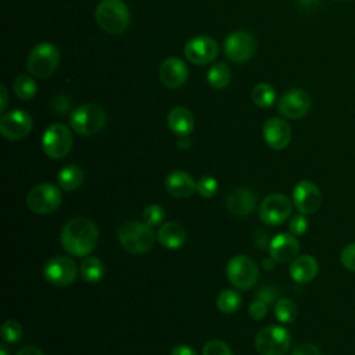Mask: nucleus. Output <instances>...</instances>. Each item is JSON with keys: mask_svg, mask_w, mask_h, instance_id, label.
<instances>
[{"mask_svg": "<svg viewBox=\"0 0 355 355\" xmlns=\"http://www.w3.org/2000/svg\"><path fill=\"white\" fill-rule=\"evenodd\" d=\"M98 229L93 220L78 216L68 220L61 230V245L73 257H86L97 245Z\"/></svg>", "mask_w": 355, "mask_h": 355, "instance_id": "nucleus-1", "label": "nucleus"}, {"mask_svg": "<svg viewBox=\"0 0 355 355\" xmlns=\"http://www.w3.org/2000/svg\"><path fill=\"white\" fill-rule=\"evenodd\" d=\"M118 240L121 245L130 254H144L151 250L155 234L146 222H125L118 229Z\"/></svg>", "mask_w": 355, "mask_h": 355, "instance_id": "nucleus-2", "label": "nucleus"}, {"mask_svg": "<svg viewBox=\"0 0 355 355\" xmlns=\"http://www.w3.org/2000/svg\"><path fill=\"white\" fill-rule=\"evenodd\" d=\"M96 22L107 33L119 35L128 26L130 14L122 0H101L96 8Z\"/></svg>", "mask_w": 355, "mask_h": 355, "instance_id": "nucleus-3", "label": "nucleus"}, {"mask_svg": "<svg viewBox=\"0 0 355 355\" xmlns=\"http://www.w3.org/2000/svg\"><path fill=\"white\" fill-rule=\"evenodd\" d=\"M58 62V49L50 42H42L31 50L26 61V69L32 76L44 79L55 72Z\"/></svg>", "mask_w": 355, "mask_h": 355, "instance_id": "nucleus-4", "label": "nucleus"}, {"mask_svg": "<svg viewBox=\"0 0 355 355\" xmlns=\"http://www.w3.org/2000/svg\"><path fill=\"white\" fill-rule=\"evenodd\" d=\"M69 125L82 136H93L104 128L105 112L97 104H83L72 111Z\"/></svg>", "mask_w": 355, "mask_h": 355, "instance_id": "nucleus-5", "label": "nucleus"}, {"mask_svg": "<svg viewBox=\"0 0 355 355\" xmlns=\"http://www.w3.org/2000/svg\"><path fill=\"white\" fill-rule=\"evenodd\" d=\"M254 344L259 355H284L291 344V337L283 326H268L257 333Z\"/></svg>", "mask_w": 355, "mask_h": 355, "instance_id": "nucleus-6", "label": "nucleus"}, {"mask_svg": "<svg viewBox=\"0 0 355 355\" xmlns=\"http://www.w3.org/2000/svg\"><path fill=\"white\" fill-rule=\"evenodd\" d=\"M227 279L239 290L254 287L259 277L257 262L248 255H236L227 263Z\"/></svg>", "mask_w": 355, "mask_h": 355, "instance_id": "nucleus-7", "label": "nucleus"}, {"mask_svg": "<svg viewBox=\"0 0 355 355\" xmlns=\"http://www.w3.org/2000/svg\"><path fill=\"white\" fill-rule=\"evenodd\" d=\"M61 193L51 183H40L33 186L26 196L28 208L39 215L54 212L61 204Z\"/></svg>", "mask_w": 355, "mask_h": 355, "instance_id": "nucleus-8", "label": "nucleus"}, {"mask_svg": "<svg viewBox=\"0 0 355 355\" xmlns=\"http://www.w3.org/2000/svg\"><path fill=\"white\" fill-rule=\"evenodd\" d=\"M42 147L44 154L51 159L64 158L72 147V133L62 123L50 125L42 136Z\"/></svg>", "mask_w": 355, "mask_h": 355, "instance_id": "nucleus-9", "label": "nucleus"}, {"mask_svg": "<svg viewBox=\"0 0 355 355\" xmlns=\"http://www.w3.org/2000/svg\"><path fill=\"white\" fill-rule=\"evenodd\" d=\"M293 211V202L282 193H273L265 197L259 205V218L268 226H276L288 219Z\"/></svg>", "mask_w": 355, "mask_h": 355, "instance_id": "nucleus-10", "label": "nucleus"}, {"mask_svg": "<svg viewBox=\"0 0 355 355\" xmlns=\"http://www.w3.org/2000/svg\"><path fill=\"white\" fill-rule=\"evenodd\" d=\"M312 105L308 92L300 87H294L283 93L277 101L279 112L288 119H300L305 116Z\"/></svg>", "mask_w": 355, "mask_h": 355, "instance_id": "nucleus-11", "label": "nucleus"}, {"mask_svg": "<svg viewBox=\"0 0 355 355\" xmlns=\"http://www.w3.org/2000/svg\"><path fill=\"white\" fill-rule=\"evenodd\" d=\"M43 276L47 283L58 287L69 286L78 276L76 263L67 257H55L47 261L43 268Z\"/></svg>", "mask_w": 355, "mask_h": 355, "instance_id": "nucleus-12", "label": "nucleus"}, {"mask_svg": "<svg viewBox=\"0 0 355 355\" xmlns=\"http://www.w3.org/2000/svg\"><path fill=\"white\" fill-rule=\"evenodd\" d=\"M255 39L245 31H236L230 33L225 40V55L232 62H244L250 60L255 53Z\"/></svg>", "mask_w": 355, "mask_h": 355, "instance_id": "nucleus-13", "label": "nucleus"}, {"mask_svg": "<svg viewBox=\"0 0 355 355\" xmlns=\"http://www.w3.org/2000/svg\"><path fill=\"white\" fill-rule=\"evenodd\" d=\"M219 53V46L215 39L207 35H200L190 39L184 46L186 58L197 65L209 64L216 58Z\"/></svg>", "mask_w": 355, "mask_h": 355, "instance_id": "nucleus-14", "label": "nucleus"}, {"mask_svg": "<svg viewBox=\"0 0 355 355\" xmlns=\"http://www.w3.org/2000/svg\"><path fill=\"white\" fill-rule=\"evenodd\" d=\"M32 126L31 115L22 110L7 112L0 119V132L7 140H22L31 133Z\"/></svg>", "mask_w": 355, "mask_h": 355, "instance_id": "nucleus-15", "label": "nucleus"}, {"mask_svg": "<svg viewBox=\"0 0 355 355\" xmlns=\"http://www.w3.org/2000/svg\"><path fill=\"white\" fill-rule=\"evenodd\" d=\"M293 202L301 214L309 215L316 212L322 204L319 187L311 180L298 182L293 190Z\"/></svg>", "mask_w": 355, "mask_h": 355, "instance_id": "nucleus-16", "label": "nucleus"}, {"mask_svg": "<svg viewBox=\"0 0 355 355\" xmlns=\"http://www.w3.org/2000/svg\"><path fill=\"white\" fill-rule=\"evenodd\" d=\"M265 143L273 150H283L291 140L290 125L282 118H269L262 128Z\"/></svg>", "mask_w": 355, "mask_h": 355, "instance_id": "nucleus-17", "label": "nucleus"}, {"mask_svg": "<svg viewBox=\"0 0 355 355\" xmlns=\"http://www.w3.org/2000/svg\"><path fill=\"white\" fill-rule=\"evenodd\" d=\"M300 251V241L291 233H279L269 243V254L276 262L293 261Z\"/></svg>", "mask_w": 355, "mask_h": 355, "instance_id": "nucleus-18", "label": "nucleus"}, {"mask_svg": "<svg viewBox=\"0 0 355 355\" xmlns=\"http://www.w3.org/2000/svg\"><path fill=\"white\" fill-rule=\"evenodd\" d=\"M189 71L186 64L178 57H168L159 67L161 82L169 89H178L187 80Z\"/></svg>", "mask_w": 355, "mask_h": 355, "instance_id": "nucleus-19", "label": "nucleus"}, {"mask_svg": "<svg viewBox=\"0 0 355 355\" xmlns=\"http://www.w3.org/2000/svg\"><path fill=\"white\" fill-rule=\"evenodd\" d=\"M255 204L257 197L247 187H239L233 190L232 193H229L226 198V207L229 212L239 218L248 216L250 214H252V211L255 209Z\"/></svg>", "mask_w": 355, "mask_h": 355, "instance_id": "nucleus-20", "label": "nucleus"}, {"mask_svg": "<svg viewBox=\"0 0 355 355\" xmlns=\"http://www.w3.org/2000/svg\"><path fill=\"white\" fill-rule=\"evenodd\" d=\"M166 191L176 198H187L197 191V182L184 171H173L165 179Z\"/></svg>", "mask_w": 355, "mask_h": 355, "instance_id": "nucleus-21", "label": "nucleus"}, {"mask_svg": "<svg viewBox=\"0 0 355 355\" xmlns=\"http://www.w3.org/2000/svg\"><path fill=\"white\" fill-rule=\"evenodd\" d=\"M166 122H168L169 129L179 137L189 136L194 129L193 114L190 112V110H187L186 107H182V105L173 107L169 111V114L166 116Z\"/></svg>", "mask_w": 355, "mask_h": 355, "instance_id": "nucleus-22", "label": "nucleus"}, {"mask_svg": "<svg viewBox=\"0 0 355 355\" xmlns=\"http://www.w3.org/2000/svg\"><path fill=\"white\" fill-rule=\"evenodd\" d=\"M319 265L312 255H300L291 261L290 276L297 283H308L318 275Z\"/></svg>", "mask_w": 355, "mask_h": 355, "instance_id": "nucleus-23", "label": "nucleus"}, {"mask_svg": "<svg viewBox=\"0 0 355 355\" xmlns=\"http://www.w3.org/2000/svg\"><path fill=\"white\" fill-rule=\"evenodd\" d=\"M186 230L178 222H166L164 223L157 233L158 241L168 250H178L186 241Z\"/></svg>", "mask_w": 355, "mask_h": 355, "instance_id": "nucleus-24", "label": "nucleus"}, {"mask_svg": "<svg viewBox=\"0 0 355 355\" xmlns=\"http://www.w3.org/2000/svg\"><path fill=\"white\" fill-rule=\"evenodd\" d=\"M83 182V171L78 165H67L57 175V183L67 191L76 190Z\"/></svg>", "mask_w": 355, "mask_h": 355, "instance_id": "nucleus-25", "label": "nucleus"}, {"mask_svg": "<svg viewBox=\"0 0 355 355\" xmlns=\"http://www.w3.org/2000/svg\"><path fill=\"white\" fill-rule=\"evenodd\" d=\"M80 275L87 283H98L104 276V265L96 257H87L80 263Z\"/></svg>", "mask_w": 355, "mask_h": 355, "instance_id": "nucleus-26", "label": "nucleus"}, {"mask_svg": "<svg viewBox=\"0 0 355 355\" xmlns=\"http://www.w3.org/2000/svg\"><path fill=\"white\" fill-rule=\"evenodd\" d=\"M230 78H232L230 69L223 62H218L212 65L207 72V80L209 86L216 90H222L227 87V85L230 83Z\"/></svg>", "mask_w": 355, "mask_h": 355, "instance_id": "nucleus-27", "label": "nucleus"}, {"mask_svg": "<svg viewBox=\"0 0 355 355\" xmlns=\"http://www.w3.org/2000/svg\"><path fill=\"white\" fill-rule=\"evenodd\" d=\"M14 92L18 98L29 101L36 96V82L32 76L21 73L14 80Z\"/></svg>", "mask_w": 355, "mask_h": 355, "instance_id": "nucleus-28", "label": "nucleus"}, {"mask_svg": "<svg viewBox=\"0 0 355 355\" xmlns=\"http://www.w3.org/2000/svg\"><path fill=\"white\" fill-rule=\"evenodd\" d=\"M251 98L252 101L261 107V108H268L270 107L275 100H276V92L273 89L272 85L269 83H258L257 86H254L252 93H251Z\"/></svg>", "mask_w": 355, "mask_h": 355, "instance_id": "nucleus-29", "label": "nucleus"}, {"mask_svg": "<svg viewBox=\"0 0 355 355\" xmlns=\"http://www.w3.org/2000/svg\"><path fill=\"white\" fill-rule=\"evenodd\" d=\"M275 316L279 322L282 323H291L295 320L298 309L297 305L293 300L290 298H280L277 300V302L275 304Z\"/></svg>", "mask_w": 355, "mask_h": 355, "instance_id": "nucleus-30", "label": "nucleus"}, {"mask_svg": "<svg viewBox=\"0 0 355 355\" xmlns=\"http://www.w3.org/2000/svg\"><path fill=\"white\" fill-rule=\"evenodd\" d=\"M218 309L223 313H233L241 305V297L237 291L233 290H223L219 293L216 298Z\"/></svg>", "mask_w": 355, "mask_h": 355, "instance_id": "nucleus-31", "label": "nucleus"}, {"mask_svg": "<svg viewBox=\"0 0 355 355\" xmlns=\"http://www.w3.org/2000/svg\"><path fill=\"white\" fill-rule=\"evenodd\" d=\"M164 216L165 211L158 204H150L143 209V220L151 227L159 225L164 220Z\"/></svg>", "mask_w": 355, "mask_h": 355, "instance_id": "nucleus-32", "label": "nucleus"}, {"mask_svg": "<svg viewBox=\"0 0 355 355\" xmlns=\"http://www.w3.org/2000/svg\"><path fill=\"white\" fill-rule=\"evenodd\" d=\"M22 336V327L15 320H6L1 326V337L6 343H17Z\"/></svg>", "mask_w": 355, "mask_h": 355, "instance_id": "nucleus-33", "label": "nucleus"}, {"mask_svg": "<svg viewBox=\"0 0 355 355\" xmlns=\"http://www.w3.org/2000/svg\"><path fill=\"white\" fill-rule=\"evenodd\" d=\"M197 191L204 198H211L218 191V182L212 176H202L197 182Z\"/></svg>", "mask_w": 355, "mask_h": 355, "instance_id": "nucleus-34", "label": "nucleus"}, {"mask_svg": "<svg viewBox=\"0 0 355 355\" xmlns=\"http://www.w3.org/2000/svg\"><path fill=\"white\" fill-rule=\"evenodd\" d=\"M308 226H309V222H308L305 214L300 212L298 215H294L290 218L288 229H290V233L294 234L295 237L302 236L308 230Z\"/></svg>", "mask_w": 355, "mask_h": 355, "instance_id": "nucleus-35", "label": "nucleus"}, {"mask_svg": "<svg viewBox=\"0 0 355 355\" xmlns=\"http://www.w3.org/2000/svg\"><path fill=\"white\" fill-rule=\"evenodd\" d=\"M202 355H233L226 343L220 340H211L202 348Z\"/></svg>", "mask_w": 355, "mask_h": 355, "instance_id": "nucleus-36", "label": "nucleus"}, {"mask_svg": "<svg viewBox=\"0 0 355 355\" xmlns=\"http://www.w3.org/2000/svg\"><path fill=\"white\" fill-rule=\"evenodd\" d=\"M340 261L347 270L355 272V243H349L341 250Z\"/></svg>", "mask_w": 355, "mask_h": 355, "instance_id": "nucleus-37", "label": "nucleus"}, {"mask_svg": "<svg viewBox=\"0 0 355 355\" xmlns=\"http://www.w3.org/2000/svg\"><path fill=\"white\" fill-rule=\"evenodd\" d=\"M266 312H268V302H265V301L261 300V298H257L255 301H252L251 305H250V308H248L250 316H251L252 319H255V320L262 319V318L266 315Z\"/></svg>", "mask_w": 355, "mask_h": 355, "instance_id": "nucleus-38", "label": "nucleus"}, {"mask_svg": "<svg viewBox=\"0 0 355 355\" xmlns=\"http://www.w3.org/2000/svg\"><path fill=\"white\" fill-rule=\"evenodd\" d=\"M291 355H322V352L318 345L312 343H302L294 348Z\"/></svg>", "mask_w": 355, "mask_h": 355, "instance_id": "nucleus-39", "label": "nucleus"}, {"mask_svg": "<svg viewBox=\"0 0 355 355\" xmlns=\"http://www.w3.org/2000/svg\"><path fill=\"white\" fill-rule=\"evenodd\" d=\"M69 108H71V101H69V98L67 96L60 94V96L54 97V100H53V110H54V112L65 114V112L69 111Z\"/></svg>", "mask_w": 355, "mask_h": 355, "instance_id": "nucleus-40", "label": "nucleus"}, {"mask_svg": "<svg viewBox=\"0 0 355 355\" xmlns=\"http://www.w3.org/2000/svg\"><path fill=\"white\" fill-rule=\"evenodd\" d=\"M277 288L276 287H273V286H263V287H261L259 290H258V298H261V300H263L265 302H268V304H270V302H273L275 301V298L277 297Z\"/></svg>", "mask_w": 355, "mask_h": 355, "instance_id": "nucleus-41", "label": "nucleus"}, {"mask_svg": "<svg viewBox=\"0 0 355 355\" xmlns=\"http://www.w3.org/2000/svg\"><path fill=\"white\" fill-rule=\"evenodd\" d=\"M171 355H197V352L189 345H176L172 348Z\"/></svg>", "mask_w": 355, "mask_h": 355, "instance_id": "nucleus-42", "label": "nucleus"}, {"mask_svg": "<svg viewBox=\"0 0 355 355\" xmlns=\"http://www.w3.org/2000/svg\"><path fill=\"white\" fill-rule=\"evenodd\" d=\"M17 355H44V354L40 348L33 347V345H28V347H24L22 349H19L17 352Z\"/></svg>", "mask_w": 355, "mask_h": 355, "instance_id": "nucleus-43", "label": "nucleus"}, {"mask_svg": "<svg viewBox=\"0 0 355 355\" xmlns=\"http://www.w3.org/2000/svg\"><path fill=\"white\" fill-rule=\"evenodd\" d=\"M0 94H1V104H0V110H1V111H4V110H6V105H7V98H8V96H7V90H6V86H4V85H1V86H0Z\"/></svg>", "mask_w": 355, "mask_h": 355, "instance_id": "nucleus-44", "label": "nucleus"}, {"mask_svg": "<svg viewBox=\"0 0 355 355\" xmlns=\"http://www.w3.org/2000/svg\"><path fill=\"white\" fill-rule=\"evenodd\" d=\"M178 147H179V148H182V150H186V148H189V147H190V140L187 139V136H186V137H180V139H179V141H178Z\"/></svg>", "mask_w": 355, "mask_h": 355, "instance_id": "nucleus-45", "label": "nucleus"}, {"mask_svg": "<svg viewBox=\"0 0 355 355\" xmlns=\"http://www.w3.org/2000/svg\"><path fill=\"white\" fill-rule=\"evenodd\" d=\"M275 259L273 258H269V259H263V268L266 269V270H272L273 269V266H275Z\"/></svg>", "mask_w": 355, "mask_h": 355, "instance_id": "nucleus-46", "label": "nucleus"}, {"mask_svg": "<svg viewBox=\"0 0 355 355\" xmlns=\"http://www.w3.org/2000/svg\"><path fill=\"white\" fill-rule=\"evenodd\" d=\"M300 4H302L304 7H312L318 3V0H298Z\"/></svg>", "mask_w": 355, "mask_h": 355, "instance_id": "nucleus-47", "label": "nucleus"}, {"mask_svg": "<svg viewBox=\"0 0 355 355\" xmlns=\"http://www.w3.org/2000/svg\"><path fill=\"white\" fill-rule=\"evenodd\" d=\"M0 355H8V349H7V347L4 344L0 345Z\"/></svg>", "mask_w": 355, "mask_h": 355, "instance_id": "nucleus-48", "label": "nucleus"}]
</instances>
